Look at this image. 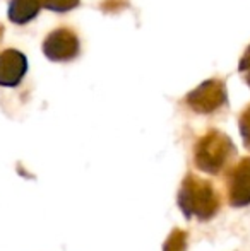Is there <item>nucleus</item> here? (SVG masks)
Returning <instances> with one entry per match:
<instances>
[{
  "mask_svg": "<svg viewBox=\"0 0 250 251\" xmlns=\"http://www.w3.org/2000/svg\"><path fill=\"white\" fill-rule=\"evenodd\" d=\"M178 205L187 217L206 221L218 212L220 200L211 183L195 176H187L178 193Z\"/></svg>",
  "mask_w": 250,
  "mask_h": 251,
  "instance_id": "obj_1",
  "label": "nucleus"
},
{
  "mask_svg": "<svg viewBox=\"0 0 250 251\" xmlns=\"http://www.w3.org/2000/svg\"><path fill=\"white\" fill-rule=\"evenodd\" d=\"M41 5H45L50 10H57V12H63L72 7L77 5V0H41Z\"/></svg>",
  "mask_w": 250,
  "mask_h": 251,
  "instance_id": "obj_9",
  "label": "nucleus"
},
{
  "mask_svg": "<svg viewBox=\"0 0 250 251\" xmlns=\"http://www.w3.org/2000/svg\"><path fill=\"white\" fill-rule=\"evenodd\" d=\"M26 58L23 53L7 50L0 55V86H17L26 72Z\"/></svg>",
  "mask_w": 250,
  "mask_h": 251,
  "instance_id": "obj_6",
  "label": "nucleus"
},
{
  "mask_svg": "<svg viewBox=\"0 0 250 251\" xmlns=\"http://www.w3.org/2000/svg\"><path fill=\"white\" fill-rule=\"evenodd\" d=\"M226 100L224 86L220 80H207L187 96L189 106L197 113H211Z\"/></svg>",
  "mask_w": 250,
  "mask_h": 251,
  "instance_id": "obj_4",
  "label": "nucleus"
},
{
  "mask_svg": "<svg viewBox=\"0 0 250 251\" xmlns=\"http://www.w3.org/2000/svg\"><path fill=\"white\" fill-rule=\"evenodd\" d=\"M240 70H242V74H244L245 79H247V82L250 84V48L247 50V53L244 55V58H242Z\"/></svg>",
  "mask_w": 250,
  "mask_h": 251,
  "instance_id": "obj_11",
  "label": "nucleus"
},
{
  "mask_svg": "<svg viewBox=\"0 0 250 251\" xmlns=\"http://www.w3.org/2000/svg\"><path fill=\"white\" fill-rule=\"evenodd\" d=\"M0 34H2V27H0Z\"/></svg>",
  "mask_w": 250,
  "mask_h": 251,
  "instance_id": "obj_12",
  "label": "nucleus"
},
{
  "mask_svg": "<svg viewBox=\"0 0 250 251\" xmlns=\"http://www.w3.org/2000/svg\"><path fill=\"white\" fill-rule=\"evenodd\" d=\"M240 132L244 137L245 146L250 149V106L244 111V115L240 116Z\"/></svg>",
  "mask_w": 250,
  "mask_h": 251,
  "instance_id": "obj_10",
  "label": "nucleus"
},
{
  "mask_svg": "<svg viewBox=\"0 0 250 251\" xmlns=\"http://www.w3.org/2000/svg\"><path fill=\"white\" fill-rule=\"evenodd\" d=\"M41 7V0H10L9 17L17 24L28 23L38 14Z\"/></svg>",
  "mask_w": 250,
  "mask_h": 251,
  "instance_id": "obj_7",
  "label": "nucleus"
},
{
  "mask_svg": "<svg viewBox=\"0 0 250 251\" xmlns=\"http://www.w3.org/2000/svg\"><path fill=\"white\" fill-rule=\"evenodd\" d=\"M77 38L69 29H57L45 40L43 50L52 60H69L77 53Z\"/></svg>",
  "mask_w": 250,
  "mask_h": 251,
  "instance_id": "obj_5",
  "label": "nucleus"
},
{
  "mask_svg": "<svg viewBox=\"0 0 250 251\" xmlns=\"http://www.w3.org/2000/svg\"><path fill=\"white\" fill-rule=\"evenodd\" d=\"M233 151L230 139L223 133L209 132L197 142L195 146V166L200 171L218 173L228 161V155Z\"/></svg>",
  "mask_w": 250,
  "mask_h": 251,
  "instance_id": "obj_2",
  "label": "nucleus"
},
{
  "mask_svg": "<svg viewBox=\"0 0 250 251\" xmlns=\"http://www.w3.org/2000/svg\"><path fill=\"white\" fill-rule=\"evenodd\" d=\"M228 199L233 207L250 203V157H244L228 173Z\"/></svg>",
  "mask_w": 250,
  "mask_h": 251,
  "instance_id": "obj_3",
  "label": "nucleus"
},
{
  "mask_svg": "<svg viewBox=\"0 0 250 251\" xmlns=\"http://www.w3.org/2000/svg\"><path fill=\"white\" fill-rule=\"evenodd\" d=\"M185 246H187V234H185L184 231L175 229V231L168 236L163 251H185Z\"/></svg>",
  "mask_w": 250,
  "mask_h": 251,
  "instance_id": "obj_8",
  "label": "nucleus"
}]
</instances>
